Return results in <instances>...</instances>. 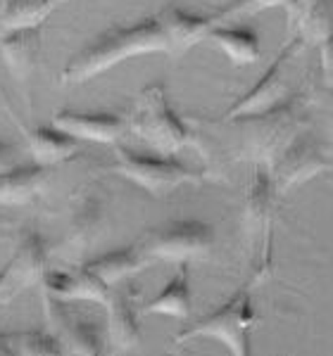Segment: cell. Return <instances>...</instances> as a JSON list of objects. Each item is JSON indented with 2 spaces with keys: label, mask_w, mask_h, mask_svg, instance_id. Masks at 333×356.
Wrapping results in <instances>:
<instances>
[{
  "label": "cell",
  "mask_w": 333,
  "mask_h": 356,
  "mask_svg": "<svg viewBox=\"0 0 333 356\" xmlns=\"http://www.w3.org/2000/svg\"><path fill=\"white\" fill-rule=\"evenodd\" d=\"M198 138V150L208 145H219L236 162H252L255 166H269L272 159L291 145L309 124L307 100L293 95L288 102L264 114L248 117H222L210 122L203 117H188Z\"/></svg>",
  "instance_id": "6da1fadb"
},
{
  "label": "cell",
  "mask_w": 333,
  "mask_h": 356,
  "mask_svg": "<svg viewBox=\"0 0 333 356\" xmlns=\"http://www.w3.org/2000/svg\"><path fill=\"white\" fill-rule=\"evenodd\" d=\"M171 55L169 33L160 17H146V19L131 22V24H117L100 36L84 45L77 55L65 65L60 74L62 86L88 83L95 76L110 72L112 67L134 60L141 55Z\"/></svg>",
  "instance_id": "7a4b0ae2"
},
{
  "label": "cell",
  "mask_w": 333,
  "mask_h": 356,
  "mask_svg": "<svg viewBox=\"0 0 333 356\" xmlns=\"http://www.w3.org/2000/svg\"><path fill=\"white\" fill-rule=\"evenodd\" d=\"M129 134L166 157H176L186 147H198L193 126L171 110L162 83H150L139 93L129 114Z\"/></svg>",
  "instance_id": "3957f363"
},
{
  "label": "cell",
  "mask_w": 333,
  "mask_h": 356,
  "mask_svg": "<svg viewBox=\"0 0 333 356\" xmlns=\"http://www.w3.org/2000/svg\"><path fill=\"white\" fill-rule=\"evenodd\" d=\"M114 157H117V164L112 166L114 174L124 176L126 181H131L155 197H164L183 186H198L210 178L208 169H195V166L179 162L176 157H166V154L157 152L141 154L117 145Z\"/></svg>",
  "instance_id": "277c9868"
},
{
  "label": "cell",
  "mask_w": 333,
  "mask_h": 356,
  "mask_svg": "<svg viewBox=\"0 0 333 356\" xmlns=\"http://www.w3.org/2000/svg\"><path fill=\"white\" fill-rule=\"evenodd\" d=\"M257 323V312L252 307L250 290H238L231 300H226L219 309L203 316L188 328L174 335V344H183L198 337L222 342L233 356L250 354V337L248 332Z\"/></svg>",
  "instance_id": "5b68a950"
},
{
  "label": "cell",
  "mask_w": 333,
  "mask_h": 356,
  "mask_svg": "<svg viewBox=\"0 0 333 356\" xmlns=\"http://www.w3.org/2000/svg\"><path fill=\"white\" fill-rule=\"evenodd\" d=\"M136 243L153 264H186L210 254L215 247V231L205 221H169L166 226L146 231Z\"/></svg>",
  "instance_id": "8992f818"
},
{
  "label": "cell",
  "mask_w": 333,
  "mask_h": 356,
  "mask_svg": "<svg viewBox=\"0 0 333 356\" xmlns=\"http://www.w3.org/2000/svg\"><path fill=\"white\" fill-rule=\"evenodd\" d=\"M277 188H274L269 171L260 166L252 174L240 211V233L248 245L257 252V261H262V275L272 268V233L277 219Z\"/></svg>",
  "instance_id": "52a82bcc"
},
{
  "label": "cell",
  "mask_w": 333,
  "mask_h": 356,
  "mask_svg": "<svg viewBox=\"0 0 333 356\" xmlns=\"http://www.w3.org/2000/svg\"><path fill=\"white\" fill-rule=\"evenodd\" d=\"M48 273V245L36 231H26L17 240L10 261L0 268V307L15 302L22 292L43 285Z\"/></svg>",
  "instance_id": "ba28073f"
},
{
  "label": "cell",
  "mask_w": 333,
  "mask_h": 356,
  "mask_svg": "<svg viewBox=\"0 0 333 356\" xmlns=\"http://www.w3.org/2000/svg\"><path fill=\"white\" fill-rule=\"evenodd\" d=\"M264 169L269 171V178H272L277 193L286 195L293 188L305 186L307 181H312V178L321 176L324 171H329L331 159L317 140H312L307 134H300Z\"/></svg>",
  "instance_id": "9c48e42d"
},
{
  "label": "cell",
  "mask_w": 333,
  "mask_h": 356,
  "mask_svg": "<svg viewBox=\"0 0 333 356\" xmlns=\"http://www.w3.org/2000/svg\"><path fill=\"white\" fill-rule=\"evenodd\" d=\"M300 38L291 36V41L279 50V55L272 60V65L267 67L264 76L257 81L252 88L245 93L240 100L233 102L229 107V112L224 117H248V114H264L281 107L284 102H288L293 97L291 83H288V62L293 60L295 50L302 48Z\"/></svg>",
  "instance_id": "30bf717a"
},
{
  "label": "cell",
  "mask_w": 333,
  "mask_h": 356,
  "mask_svg": "<svg viewBox=\"0 0 333 356\" xmlns=\"http://www.w3.org/2000/svg\"><path fill=\"white\" fill-rule=\"evenodd\" d=\"M107 309V344L112 354L134 352L141 344V288L131 280L112 288L110 297L105 302Z\"/></svg>",
  "instance_id": "8fae6325"
},
{
  "label": "cell",
  "mask_w": 333,
  "mask_h": 356,
  "mask_svg": "<svg viewBox=\"0 0 333 356\" xmlns=\"http://www.w3.org/2000/svg\"><path fill=\"white\" fill-rule=\"evenodd\" d=\"M43 312L48 321V330L60 342L62 354H100L102 344L98 337L95 325L86 323L79 318L74 309L67 307V302L57 300V297L43 292Z\"/></svg>",
  "instance_id": "7c38bea8"
},
{
  "label": "cell",
  "mask_w": 333,
  "mask_h": 356,
  "mask_svg": "<svg viewBox=\"0 0 333 356\" xmlns=\"http://www.w3.org/2000/svg\"><path fill=\"white\" fill-rule=\"evenodd\" d=\"M102 231H105L102 200L95 193H79L74 200L70 226H67L65 240H62L60 254L70 264H77L79 257H84L95 245Z\"/></svg>",
  "instance_id": "4fadbf2b"
},
{
  "label": "cell",
  "mask_w": 333,
  "mask_h": 356,
  "mask_svg": "<svg viewBox=\"0 0 333 356\" xmlns=\"http://www.w3.org/2000/svg\"><path fill=\"white\" fill-rule=\"evenodd\" d=\"M57 129L67 131L79 140L117 145L129 134V117L117 112H72L62 110L53 117Z\"/></svg>",
  "instance_id": "5bb4252c"
},
{
  "label": "cell",
  "mask_w": 333,
  "mask_h": 356,
  "mask_svg": "<svg viewBox=\"0 0 333 356\" xmlns=\"http://www.w3.org/2000/svg\"><path fill=\"white\" fill-rule=\"evenodd\" d=\"M43 292H48V295H53L62 302L82 300L105 304L112 288L102 283L95 273H91L82 264L77 268H48L43 280Z\"/></svg>",
  "instance_id": "9a60e30c"
},
{
  "label": "cell",
  "mask_w": 333,
  "mask_h": 356,
  "mask_svg": "<svg viewBox=\"0 0 333 356\" xmlns=\"http://www.w3.org/2000/svg\"><path fill=\"white\" fill-rule=\"evenodd\" d=\"M291 36L300 38L302 43L321 45L333 36V0H288Z\"/></svg>",
  "instance_id": "2e32d148"
},
{
  "label": "cell",
  "mask_w": 333,
  "mask_h": 356,
  "mask_svg": "<svg viewBox=\"0 0 333 356\" xmlns=\"http://www.w3.org/2000/svg\"><path fill=\"white\" fill-rule=\"evenodd\" d=\"M43 53L41 26L13 29L0 33V57L17 81H24L38 67Z\"/></svg>",
  "instance_id": "e0dca14e"
},
{
  "label": "cell",
  "mask_w": 333,
  "mask_h": 356,
  "mask_svg": "<svg viewBox=\"0 0 333 356\" xmlns=\"http://www.w3.org/2000/svg\"><path fill=\"white\" fill-rule=\"evenodd\" d=\"M169 33L171 41V55H183L193 45L208 41L210 29L217 24L215 15H198L181 10L179 5H166L162 13L157 15Z\"/></svg>",
  "instance_id": "ac0fdd59"
},
{
  "label": "cell",
  "mask_w": 333,
  "mask_h": 356,
  "mask_svg": "<svg viewBox=\"0 0 333 356\" xmlns=\"http://www.w3.org/2000/svg\"><path fill=\"white\" fill-rule=\"evenodd\" d=\"M50 178V166L17 164L8 171H0V207H22L38 197Z\"/></svg>",
  "instance_id": "d6986e66"
},
{
  "label": "cell",
  "mask_w": 333,
  "mask_h": 356,
  "mask_svg": "<svg viewBox=\"0 0 333 356\" xmlns=\"http://www.w3.org/2000/svg\"><path fill=\"white\" fill-rule=\"evenodd\" d=\"M150 264L153 261L143 254L139 243H134L131 247H124V250H112V252H107V254H100L91 261H84V266L88 268L91 273H95L105 285L117 288V285L126 283V280L136 278L141 271H146Z\"/></svg>",
  "instance_id": "ffe728a7"
},
{
  "label": "cell",
  "mask_w": 333,
  "mask_h": 356,
  "mask_svg": "<svg viewBox=\"0 0 333 356\" xmlns=\"http://www.w3.org/2000/svg\"><path fill=\"white\" fill-rule=\"evenodd\" d=\"M24 131V129H22ZM29 154L36 164L41 166H57L67 159H72L79 152V138H74L67 131L57 129L55 124L50 126H36L31 131H24Z\"/></svg>",
  "instance_id": "44dd1931"
},
{
  "label": "cell",
  "mask_w": 333,
  "mask_h": 356,
  "mask_svg": "<svg viewBox=\"0 0 333 356\" xmlns=\"http://www.w3.org/2000/svg\"><path fill=\"white\" fill-rule=\"evenodd\" d=\"M208 41L215 43L233 65H252L262 57L260 36L252 26L222 22L210 29Z\"/></svg>",
  "instance_id": "7402d4cb"
},
{
  "label": "cell",
  "mask_w": 333,
  "mask_h": 356,
  "mask_svg": "<svg viewBox=\"0 0 333 356\" xmlns=\"http://www.w3.org/2000/svg\"><path fill=\"white\" fill-rule=\"evenodd\" d=\"M191 275H188V264H179L176 273L166 283V288L160 292L155 300L143 307V314H160L169 318L186 321L191 316Z\"/></svg>",
  "instance_id": "603a6c76"
},
{
  "label": "cell",
  "mask_w": 333,
  "mask_h": 356,
  "mask_svg": "<svg viewBox=\"0 0 333 356\" xmlns=\"http://www.w3.org/2000/svg\"><path fill=\"white\" fill-rule=\"evenodd\" d=\"M62 0H10L0 15V33L13 29L41 26L50 15L60 8Z\"/></svg>",
  "instance_id": "cb8c5ba5"
},
{
  "label": "cell",
  "mask_w": 333,
  "mask_h": 356,
  "mask_svg": "<svg viewBox=\"0 0 333 356\" xmlns=\"http://www.w3.org/2000/svg\"><path fill=\"white\" fill-rule=\"evenodd\" d=\"M8 347L13 356H50L62 354L60 342L50 330H31V332H13L8 335Z\"/></svg>",
  "instance_id": "d4e9b609"
},
{
  "label": "cell",
  "mask_w": 333,
  "mask_h": 356,
  "mask_svg": "<svg viewBox=\"0 0 333 356\" xmlns=\"http://www.w3.org/2000/svg\"><path fill=\"white\" fill-rule=\"evenodd\" d=\"M288 0H231L224 8H219L215 13V22L222 24V22H231V19H240V17H250V15H260L262 10L269 8H286Z\"/></svg>",
  "instance_id": "484cf974"
},
{
  "label": "cell",
  "mask_w": 333,
  "mask_h": 356,
  "mask_svg": "<svg viewBox=\"0 0 333 356\" xmlns=\"http://www.w3.org/2000/svg\"><path fill=\"white\" fill-rule=\"evenodd\" d=\"M321 48V72H324V83L333 88V36L326 38Z\"/></svg>",
  "instance_id": "4316f807"
},
{
  "label": "cell",
  "mask_w": 333,
  "mask_h": 356,
  "mask_svg": "<svg viewBox=\"0 0 333 356\" xmlns=\"http://www.w3.org/2000/svg\"><path fill=\"white\" fill-rule=\"evenodd\" d=\"M20 164V150L13 143H0V171H8Z\"/></svg>",
  "instance_id": "83f0119b"
},
{
  "label": "cell",
  "mask_w": 333,
  "mask_h": 356,
  "mask_svg": "<svg viewBox=\"0 0 333 356\" xmlns=\"http://www.w3.org/2000/svg\"><path fill=\"white\" fill-rule=\"evenodd\" d=\"M0 354H10V347H8V335L0 332Z\"/></svg>",
  "instance_id": "f1b7e54d"
},
{
  "label": "cell",
  "mask_w": 333,
  "mask_h": 356,
  "mask_svg": "<svg viewBox=\"0 0 333 356\" xmlns=\"http://www.w3.org/2000/svg\"><path fill=\"white\" fill-rule=\"evenodd\" d=\"M329 124H331V136H333V90H331V100H329Z\"/></svg>",
  "instance_id": "f546056e"
},
{
  "label": "cell",
  "mask_w": 333,
  "mask_h": 356,
  "mask_svg": "<svg viewBox=\"0 0 333 356\" xmlns=\"http://www.w3.org/2000/svg\"><path fill=\"white\" fill-rule=\"evenodd\" d=\"M8 5H10V0H0V15L5 13V8H8Z\"/></svg>",
  "instance_id": "4dcf8cb0"
}]
</instances>
